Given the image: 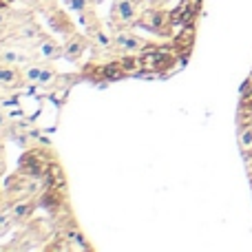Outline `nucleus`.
Segmentation results:
<instances>
[{
	"mask_svg": "<svg viewBox=\"0 0 252 252\" xmlns=\"http://www.w3.org/2000/svg\"><path fill=\"white\" fill-rule=\"evenodd\" d=\"M20 170L25 175H31V177H44V173L49 170V159L42 155L40 151H29L22 155L20 159Z\"/></svg>",
	"mask_w": 252,
	"mask_h": 252,
	"instance_id": "nucleus-1",
	"label": "nucleus"
},
{
	"mask_svg": "<svg viewBox=\"0 0 252 252\" xmlns=\"http://www.w3.org/2000/svg\"><path fill=\"white\" fill-rule=\"evenodd\" d=\"M142 64L144 71H151V73H161L173 64V53L166 51V49H151L142 56Z\"/></svg>",
	"mask_w": 252,
	"mask_h": 252,
	"instance_id": "nucleus-2",
	"label": "nucleus"
},
{
	"mask_svg": "<svg viewBox=\"0 0 252 252\" xmlns=\"http://www.w3.org/2000/svg\"><path fill=\"white\" fill-rule=\"evenodd\" d=\"M201 9V0H182L179 7L170 13V25H192Z\"/></svg>",
	"mask_w": 252,
	"mask_h": 252,
	"instance_id": "nucleus-3",
	"label": "nucleus"
},
{
	"mask_svg": "<svg viewBox=\"0 0 252 252\" xmlns=\"http://www.w3.org/2000/svg\"><path fill=\"white\" fill-rule=\"evenodd\" d=\"M135 16H137V4H135V0H115L113 4V20L115 22H126L135 20Z\"/></svg>",
	"mask_w": 252,
	"mask_h": 252,
	"instance_id": "nucleus-4",
	"label": "nucleus"
},
{
	"mask_svg": "<svg viewBox=\"0 0 252 252\" xmlns=\"http://www.w3.org/2000/svg\"><path fill=\"white\" fill-rule=\"evenodd\" d=\"M166 22H170V16H166V11H161V9H151V11L144 13V18L139 20V25H142L144 29L161 31L166 27Z\"/></svg>",
	"mask_w": 252,
	"mask_h": 252,
	"instance_id": "nucleus-5",
	"label": "nucleus"
},
{
	"mask_svg": "<svg viewBox=\"0 0 252 252\" xmlns=\"http://www.w3.org/2000/svg\"><path fill=\"white\" fill-rule=\"evenodd\" d=\"M64 241L69 244V250H91V246L87 244V239H84L78 230H66Z\"/></svg>",
	"mask_w": 252,
	"mask_h": 252,
	"instance_id": "nucleus-6",
	"label": "nucleus"
},
{
	"mask_svg": "<svg viewBox=\"0 0 252 252\" xmlns=\"http://www.w3.org/2000/svg\"><path fill=\"white\" fill-rule=\"evenodd\" d=\"M115 44L126 49V51H137V49H142L144 42L139 38H135V35H130V33H118L115 35Z\"/></svg>",
	"mask_w": 252,
	"mask_h": 252,
	"instance_id": "nucleus-7",
	"label": "nucleus"
},
{
	"mask_svg": "<svg viewBox=\"0 0 252 252\" xmlns=\"http://www.w3.org/2000/svg\"><path fill=\"white\" fill-rule=\"evenodd\" d=\"M192 38H195V29H192V25H184V31L177 35L175 44H177L179 49H184V51H188V49L192 47Z\"/></svg>",
	"mask_w": 252,
	"mask_h": 252,
	"instance_id": "nucleus-8",
	"label": "nucleus"
},
{
	"mask_svg": "<svg viewBox=\"0 0 252 252\" xmlns=\"http://www.w3.org/2000/svg\"><path fill=\"white\" fill-rule=\"evenodd\" d=\"M120 64L126 71V75H139L144 71L142 58H124V60H120Z\"/></svg>",
	"mask_w": 252,
	"mask_h": 252,
	"instance_id": "nucleus-9",
	"label": "nucleus"
},
{
	"mask_svg": "<svg viewBox=\"0 0 252 252\" xmlns=\"http://www.w3.org/2000/svg\"><path fill=\"white\" fill-rule=\"evenodd\" d=\"M239 146L244 153H252V124H244L239 128Z\"/></svg>",
	"mask_w": 252,
	"mask_h": 252,
	"instance_id": "nucleus-10",
	"label": "nucleus"
},
{
	"mask_svg": "<svg viewBox=\"0 0 252 252\" xmlns=\"http://www.w3.org/2000/svg\"><path fill=\"white\" fill-rule=\"evenodd\" d=\"M82 51H84V42H82L80 38H73V40H71V42L64 47V56L71 58V60L80 58V56H82Z\"/></svg>",
	"mask_w": 252,
	"mask_h": 252,
	"instance_id": "nucleus-11",
	"label": "nucleus"
},
{
	"mask_svg": "<svg viewBox=\"0 0 252 252\" xmlns=\"http://www.w3.org/2000/svg\"><path fill=\"white\" fill-rule=\"evenodd\" d=\"M40 53H42L44 58H49V60H53V58L62 56V49L58 47L56 42H51V40H44V42L40 44Z\"/></svg>",
	"mask_w": 252,
	"mask_h": 252,
	"instance_id": "nucleus-12",
	"label": "nucleus"
},
{
	"mask_svg": "<svg viewBox=\"0 0 252 252\" xmlns=\"http://www.w3.org/2000/svg\"><path fill=\"white\" fill-rule=\"evenodd\" d=\"M122 75H126V71L122 69V64H120V62H111V64L104 66V78H109V80H120Z\"/></svg>",
	"mask_w": 252,
	"mask_h": 252,
	"instance_id": "nucleus-13",
	"label": "nucleus"
},
{
	"mask_svg": "<svg viewBox=\"0 0 252 252\" xmlns=\"http://www.w3.org/2000/svg\"><path fill=\"white\" fill-rule=\"evenodd\" d=\"M0 84H18V73L13 69H7V66H0Z\"/></svg>",
	"mask_w": 252,
	"mask_h": 252,
	"instance_id": "nucleus-14",
	"label": "nucleus"
},
{
	"mask_svg": "<svg viewBox=\"0 0 252 252\" xmlns=\"http://www.w3.org/2000/svg\"><path fill=\"white\" fill-rule=\"evenodd\" d=\"M56 192H60V190H56V188H49L47 190V195L42 197V204H44V208H49V210H56L58 206H60V199H58V195Z\"/></svg>",
	"mask_w": 252,
	"mask_h": 252,
	"instance_id": "nucleus-15",
	"label": "nucleus"
},
{
	"mask_svg": "<svg viewBox=\"0 0 252 252\" xmlns=\"http://www.w3.org/2000/svg\"><path fill=\"white\" fill-rule=\"evenodd\" d=\"M31 210H33V204H29V201H20V204H16L11 208V213H13V219H25Z\"/></svg>",
	"mask_w": 252,
	"mask_h": 252,
	"instance_id": "nucleus-16",
	"label": "nucleus"
},
{
	"mask_svg": "<svg viewBox=\"0 0 252 252\" xmlns=\"http://www.w3.org/2000/svg\"><path fill=\"white\" fill-rule=\"evenodd\" d=\"M40 73H42V69H40V66H27L25 80H27V82H40Z\"/></svg>",
	"mask_w": 252,
	"mask_h": 252,
	"instance_id": "nucleus-17",
	"label": "nucleus"
},
{
	"mask_svg": "<svg viewBox=\"0 0 252 252\" xmlns=\"http://www.w3.org/2000/svg\"><path fill=\"white\" fill-rule=\"evenodd\" d=\"M2 60L7 62V64H16V62H22V56L18 51H4L2 53Z\"/></svg>",
	"mask_w": 252,
	"mask_h": 252,
	"instance_id": "nucleus-18",
	"label": "nucleus"
},
{
	"mask_svg": "<svg viewBox=\"0 0 252 252\" xmlns=\"http://www.w3.org/2000/svg\"><path fill=\"white\" fill-rule=\"evenodd\" d=\"M13 213L11 210H4V213H0V232H4L9 228V221H11Z\"/></svg>",
	"mask_w": 252,
	"mask_h": 252,
	"instance_id": "nucleus-19",
	"label": "nucleus"
},
{
	"mask_svg": "<svg viewBox=\"0 0 252 252\" xmlns=\"http://www.w3.org/2000/svg\"><path fill=\"white\" fill-rule=\"evenodd\" d=\"M95 42L100 44V47H111V38L106 33H102V31H97L95 33Z\"/></svg>",
	"mask_w": 252,
	"mask_h": 252,
	"instance_id": "nucleus-20",
	"label": "nucleus"
},
{
	"mask_svg": "<svg viewBox=\"0 0 252 252\" xmlns=\"http://www.w3.org/2000/svg\"><path fill=\"white\" fill-rule=\"evenodd\" d=\"M69 7L73 11H84L87 9V0H69Z\"/></svg>",
	"mask_w": 252,
	"mask_h": 252,
	"instance_id": "nucleus-21",
	"label": "nucleus"
},
{
	"mask_svg": "<svg viewBox=\"0 0 252 252\" xmlns=\"http://www.w3.org/2000/svg\"><path fill=\"white\" fill-rule=\"evenodd\" d=\"M49 80H53V71L42 69V73H40V82H38V84H49Z\"/></svg>",
	"mask_w": 252,
	"mask_h": 252,
	"instance_id": "nucleus-22",
	"label": "nucleus"
},
{
	"mask_svg": "<svg viewBox=\"0 0 252 252\" xmlns=\"http://www.w3.org/2000/svg\"><path fill=\"white\" fill-rule=\"evenodd\" d=\"M2 166H4L2 164V148H0V170H2Z\"/></svg>",
	"mask_w": 252,
	"mask_h": 252,
	"instance_id": "nucleus-23",
	"label": "nucleus"
},
{
	"mask_svg": "<svg viewBox=\"0 0 252 252\" xmlns=\"http://www.w3.org/2000/svg\"><path fill=\"white\" fill-rule=\"evenodd\" d=\"M9 2H13V0H0V7H2V4H9Z\"/></svg>",
	"mask_w": 252,
	"mask_h": 252,
	"instance_id": "nucleus-24",
	"label": "nucleus"
},
{
	"mask_svg": "<svg viewBox=\"0 0 252 252\" xmlns=\"http://www.w3.org/2000/svg\"><path fill=\"white\" fill-rule=\"evenodd\" d=\"M4 124V115H0V126H2Z\"/></svg>",
	"mask_w": 252,
	"mask_h": 252,
	"instance_id": "nucleus-25",
	"label": "nucleus"
},
{
	"mask_svg": "<svg viewBox=\"0 0 252 252\" xmlns=\"http://www.w3.org/2000/svg\"><path fill=\"white\" fill-rule=\"evenodd\" d=\"M0 22H2V13H0Z\"/></svg>",
	"mask_w": 252,
	"mask_h": 252,
	"instance_id": "nucleus-26",
	"label": "nucleus"
},
{
	"mask_svg": "<svg viewBox=\"0 0 252 252\" xmlns=\"http://www.w3.org/2000/svg\"><path fill=\"white\" fill-rule=\"evenodd\" d=\"M161 2H168V0H161Z\"/></svg>",
	"mask_w": 252,
	"mask_h": 252,
	"instance_id": "nucleus-27",
	"label": "nucleus"
},
{
	"mask_svg": "<svg viewBox=\"0 0 252 252\" xmlns=\"http://www.w3.org/2000/svg\"><path fill=\"white\" fill-rule=\"evenodd\" d=\"M0 97H2V91H0Z\"/></svg>",
	"mask_w": 252,
	"mask_h": 252,
	"instance_id": "nucleus-28",
	"label": "nucleus"
},
{
	"mask_svg": "<svg viewBox=\"0 0 252 252\" xmlns=\"http://www.w3.org/2000/svg\"><path fill=\"white\" fill-rule=\"evenodd\" d=\"M250 78H252V73H250Z\"/></svg>",
	"mask_w": 252,
	"mask_h": 252,
	"instance_id": "nucleus-29",
	"label": "nucleus"
}]
</instances>
